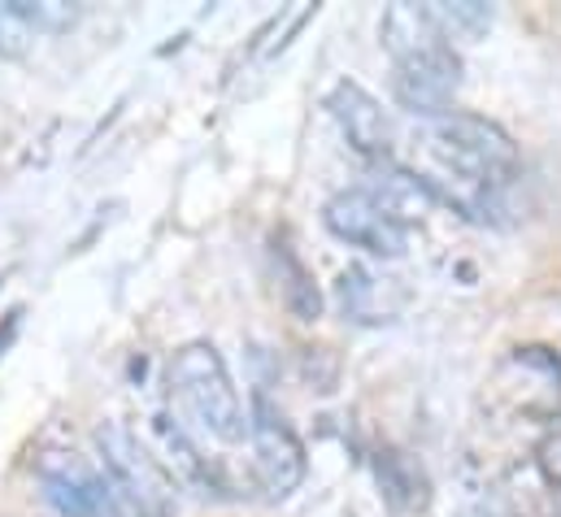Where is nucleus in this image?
Masks as SVG:
<instances>
[{
  "instance_id": "nucleus-1",
  "label": "nucleus",
  "mask_w": 561,
  "mask_h": 517,
  "mask_svg": "<svg viewBox=\"0 0 561 517\" xmlns=\"http://www.w3.org/2000/svg\"><path fill=\"white\" fill-rule=\"evenodd\" d=\"M431 152L448 174H457L479 196H492L523 174V157H518L514 135L483 114L453 110V114L435 118L431 123Z\"/></svg>"
},
{
  "instance_id": "nucleus-2",
  "label": "nucleus",
  "mask_w": 561,
  "mask_h": 517,
  "mask_svg": "<svg viewBox=\"0 0 561 517\" xmlns=\"http://www.w3.org/2000/svg\"><path fill=\"white\" fill-rule=\"evenodd\" d=\"M170 388L183 400V409L201 422V430H209L218 444H240L249 435V413L227 370V357L209 340H192L174 348Z\"/></svg>"
},
{
  "instance_id": "nucleus-3",
  "label": "nucleus",
  "mask_w": 561,
  "mask_h": 517,
  "mask_svg": "<svg viewBox=\"0 0 561 517\" xmlns=\"http://www.w3.org/2000/svg\"><path fill=\"white\" fill-rule=\"evenodd\" d=\"M96 452H101V474L110 479L118 505L127 517H174L179 514V492L165 466L140 444V435L123 422H101L96 426Z\"/></svg>"
},
{
  "instance_id": "nucleus-4",
  "label": "nucleus",
  "mask_w": 561,
  "mask_h": 517,
  "mask_svg": "<svg viewBox=\"0 0 561 517\" xmlns=\"http://www.w3.org/2000/svg\"><path fill=\"white\" fill-rule=\"evenodd\" d=\"M249 439H253V474H257V487L271 501H287L305 483L309 461H305V444H300L296 426L283 417V409L262 388L253 391Z\"/></svg>"
},
{
  "instance_id": "nucleus-5",
  "label": "nucleus",
  "mask_w": 561,
  "mask_h": 517,
  "mask_svg": "<svg viewBox=\"0 0 561 517\" xmlns=\"http://www.w3.org/2000/svg\"><path fill=\"white\" fill-rule=\"evenodd\" d=\"M461 92V53L448 39H435L419 53L392 61V101L414 118H444Z\"/></svg>"
},
{
  "instance_id": "nucleus-6",
  "label": "nucleus",
  "mask_w": 561,
  "mask_h": 517,
  "mask_svg": "<svg viewBox=\"0 0 561 517\" xmlns=\"http://www.w3.org/2000/svg\"><path fill=\"white\" fill-rule=\"evenodd\" d=\"M322 227L348 244V249H362L366 257L375 261H401L410 253V231L362 187H344L335 196H327L322 205Z\"/></svg>"
},
{
  "instance_id": "nucleus-7",
  "label": "nucleus",
  "mask_w": 561,
  "mask_h": 517,
  "mask_svg": "<svg viewBox=\"0 0 561 517\" xmlns=\"http://www.w3.org/2000/svg\"><path fill=\"white\" fill-rule=\"evenodd\" d=\"M44 501L61 517H127L110 479L79 452H44L35 466Z\"/></svg>"
},
{
  "instance_id": "nucleus-8",
  "label": "nucleus",
  "mask_w": 561,
  "mask_h": 517,
  "mask_svg": "<svg viewBox=\"0 0 561 517\" xmlns=\"http://www.w3.org/2000/svg\"><path fill=\"white\" fill-rule=\"evenodd\" d=\"M327 114L335 118L344 143H348L357 157H366L370 165L392 157V118H388V110L375 101V92H366L357 79H340V83L327 92Z\"/></svg>"
},
{
  "instance_id": "nucleus-9",
  "label": "nucleus",
  "mask_w": 561,
  "mask_h": 517,
  "mask_svg": "<svg viewBox=\"0 0 561 517\" xmlns=\"http://www.w3.org/2000/svg\"><path fill=\"white\" fill-rule=\"evenodd\" d=\"M410 287L375 265H362L353 261L340 283H335V305L348 322L357 326H388V322H401V313L410 309Z\"/></svg>"
},
{
  "instance_id": "nucleus-10",
  "label": "nucleus",
  "mask_w": 561,
  "mask_h": 517,
  "mask_svg": "<svg viewBox=\"0 0 561 517\" xmlns=\"http://www.w3.org/2000/svg\"><path fill=\"white\" fill-rule=\"evenodd\" d=\"M362 192H370L405 231H410V222H422L439 205V187L426 174H414V170L392 165V161H375Z\"/></svg>"
},
{
  "instance_id": "nucleus-11",
  "label": "nucleus",
  "mask_w": 561,
  "mask_h": 517,
  "mask_svg": "<svg viewBox=\"0 0 561 517\" xmlns=\"http://www.w3.org/2000/svg\"><path fill=\"white\" fill-rule=\"evenodd\" d=\"M79 9L61 4V0H0V57L18 61L31 53V44L39 35L66 31L75 26Z\"/></svg>"
},
{
  "instance_id": "nucleus-12",
  "label": "nucleus",
  "mask_w": 561,
  "mask_h": 517,
  "mask_svg": "<svg viewBox=\"0 0 561 517\" xmlns=\"http://www.w3.org/2000/svg\"><path fill=\"white\" fill-rule=\"evenodd\" d=\"M152 435H157V444H161V452L165 457H157L161 466H165V474L174 479V483H183L187 492H196V496H218L222 487H218V474H214V466H209V457H201V448L187 439V430L170 417V413H152Z\"/></svg>"
},
{
  "instance_id": "nucleus-13",
  "label": "nucleus",
  "mask_w": 561,
  "mask_h": 517,
  "mask_svg": "<svg viewBox=\"0 0 561 517\" xmlns=\"http://www.w3.org/2000/svg\"><path fill=\"white\" fill-rule=\"evenodd\" d=\"M375 479H379V492L383 501L397 509V514H422L431 505V483L422 474V466L414 457L397 452V448H383L375 457Z\"/></svg>"
},
{
  "instance_id": "nucleus-14",
  "label": "nucleus",
  "mask_w": 561,
  "mask_h": 517,
  "mask_svg": "<svg viewBox=\"0 0 561 517\" xmlns=\"http://www.w3.org/2000/svg\"><path fill=\"white\" fill-rule=\"evenodd\" d=\"M271 257H275L279 296H283V305H287V313H291L296 322H318V318H322V291H318L313 269L300 261V253H296L287 240H275Z\"/></svg>"
},
{
  "instance_id": "nucleus-15",
  "label": "nucleus",
  "mask_w": 561,
  "mask_h": 517,
  "mask_svg": "<svg viewBox=\"0 0 561 517\" xmlns=\"http://www.w3.org/2000/svg\"><path fill=\"white\" fill-rule=\"evenodd\" d=\"M426 13H431V22L439 26V35L448 44L453 39H479L496 22V9L483 4V0H435V4H426Z\"/></svg>"
},
{
  "instance_id": "nucleus-16",
  "label": "nucleus",
  "mask_w": 561,
  "mask_h": 517,
  "mask_svg": "<svg viewBox=\"0 0 561 517\" xmlns=\"http://www.w3.org/2000/svg\"><path fill=\"white\" fill-rule=\"evenodd\" d=\"M536 470L545 474V483L561 487V426L540 435V444H536Z\"/></svg>"
}]
</instances>
